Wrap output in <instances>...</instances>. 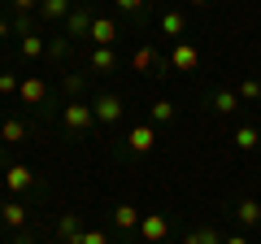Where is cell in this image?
<instances>
[{"instance_id":"7402d4cb","label":"cell","mask_w":261,"mask_h":244,"mask_svg":"<svg viewBox=\"0 0 261 244\" xmlns=\"http://www.w3.org/2000/svg\"><path fill=\"white\" fill-rule=\"evenodd\" d=\"M44 18H70V0H44Z\"/></svg>"},{"instance_id":"4fadbf2b","label":"cell","mask_w":261,"mask_h":244,"mask_svg":"<svg viewBox=\"0 0 261 244\" xmlns=\"http://www.w3.org/2000/svg\"><path fill=\"white\" fill-rule=\"evenodd\" d=\"M57 235H61V240H65V244H74V240H79V235H83V231H79V218H74V214H65V218H61V223H57Z\"/></svg>"},{"instance_id":"1f68e13d","label":"cell","mask_w":261,"mask_h":244,"mask_svg":"<svg viewBox=\"0 0 261 244\" xmlns=\"http://www.w3.org/2000/svg\"><path fill=\"white\" fill-rule=\"evenodd\" d=\"M187 5H205V0H187Z\"/></svg>"},{"instance_id":"d6986e66","label":"cell","mask_w":261,"mask_h":244,"mask_svg":"<svg viewBox=\"0 0 261 244\" xmlns=\"http://www.w3.org/2000/svg\"><path fill=\"white\" fill-rule=\"evenodd\" d=\"M161 31H166V35H183V13L170 9L166 18H161Z\"/></svg>"},{"instance_id":"8992f818","label":"cell","mask_w":261,"mask_h":244,"mask_svg":"<svg viewBox=\"0 0 261 244\" xmlns=\"http://www.w3.org/2000/svg\"><path fill=\"white\" fill-rule=\"evenodd\" d=\"M92 22H96V18L83 9V5H79V9H70V18H65V35H74V39L87 35V31H92Z\"/></svg>"},{"instance_id":"603a6c76","label":"cell","mask_w":261,"mask_h":244,"mask_svg":"<svg viewBox=\"0 0 261 244\" xmlns=\"http://www.w3.org/2000/svg\"><path fill=\"white\" fill-rule=\"evenodd\" d=\"M183 244H222V240H218V231H209V227H205V231H187Z\"/></svg>"},{"instance_id":"52a82bcc","label":"cell","mask_w":261,"mask_h":244,"mask_svg":"<svg viewBox=\"0 0 261 244\" xmlns=\"http://www.w3.org/2000/svg\"><path fill=\"white\" fill-rule=\"evenodd\" d=\"M170 66H174V70H196V66H200V53H196L192 44H178L174 53H170Z\"/></svg>"},{"instance_id":"9c48e42d","label":"cell","mask_w":261,"mask_h":244,"mask_svg":"<svg viewBox=\"0 0 261 244\" xmlns=\"http://www.w3.org/2000/svg\"><path fill=\"white\" fill-rule=\"evenodd\" d=\"M0 223H5V227H22V223H27V205H18V201L0 205Z\"/></svg>"},{"instance_id":"4dcf8cb0","label":"cell","mask_w":261,"mask_h":244,"mask_svg":"<svg viewBox=\"0 0 261 244\" xmlns=\"http://www.w3.org/2000/svg\"><path fill=\"white\" fill-rule=\"evenodd\" d=\"M5 31H9V22H5V18H0V39H5Z\"/></svg>"},{"instance_id":"d4e9b609","label":"cell","mask_w":261,"mask_h":244,"mask_svg":"<svg viewBox=\"0 0 261 244\" xmlns=\"http://www.w3.org/2000/svg\"><path fill=\"white\" fill-rule=\"evenodd\" d=\"M74 244H109V240H105V231H83Z\"/></svg>"},{"instance_id":"5b68a950","label":"cell","mask_w":261,"mask_h":244,"mask_svg":"<svg viewBox=\"0 0 261 244\" xmlns=\"http://www.w3.org/2000/svg\"><path fill=\"white\" fill-rule=\"evenodd\" d=\"M87 35H92V44H96V48H113V39H118V27H113L109 18H96Z\"/></svg>"},{"instance_id":"3957f363","label":"cell","mask_w":261,"mask_h":244,"mask_svg":"<svg viewBox=\"0 0 261 244\" xmlns=\"http://www.w3.org/2000/svg\"><path fill=\"white\" fill-rule=\"evenodd\" d=\"M152 144H157V131H152L148 122H144V127H135V131L126 135V149H130V153H152Z\"/></svg>"},{"instance_id":"4316f807","label":"cell","mask_w":261,"mask_h":244,"mask_svg":"<svg viewBox=\"0 0 261 244\" xmlns=\"http://www.w3.org/2000/svg\"><path fill=\"white\" fill-rule=\"evenodd\" d=\"M118 9H126V13H140V9H144V0H118Z\"/></svg>"},{"instance_id":"ac0fdd59","label":"cell","mask_w":261,"mask_h":244,"mask_svg":"<svg viewBox=\"0 0 261 244\" xmlns=\"http://www.w3.org/2000/svg\"><path fill=\"white\" fill-rule=\"evenodd\" d=\"M92 66H96V70H113V66H118L113 48H96V53H92Z\"/></svg>"},{"instance_id":"30bf717a","label":"cell","mask_w":261,"mask_h":244,"mask_svg":"<svg viewBox=\"0 0 261 244\" xmlns=\"http://www.w3.org/2000/svg\"><path fill=\"white\" fill-rule=\"evenodd\" d=\"M18 92H22V101H27V105H39V101L48 96V87H44V79H27Z\"/></svg>"},{"instance_id":"f1b7e54d","label":"cell","mask_w":261,"mask_h":244,"mask_svg":"<svg viewBox=\"0 0 261 244\" xmlns=\"http://www.w3.org/2000/svg\"><path fill=\"white\" fill-rule=\"evenodd\" d=\"M222 244H248V235H226Z\"/></svg>"},{"instance_id":"44dd1931","label":"cell","mask_w":261,"mask_h":244,"mask_svg":"<svg viewBox=\"0 0 261 244\" xmlns=\"http://www.w3.org/2000/svg\"><path fill=\"white\" fill-rule=\"evenodd\" d=\"M22 53L27 57H44V35H31L27 31V35H22Z\"/></svg>"},{"instance_id":"6da1fadb","label":"cell","mask_w":261,"mask_h":244,"mask_svg":"<svg viewBox=\"0 0 261 244\" xmlns=\"http://www.w3.org/2000/svg\"><path fill=\"white\" fill-rule=\"evenodd\" d=\"M166 231H170V223H166L161 214H148V218H140V235H144L148 244H161V240H166Z\"/></svg>"},{"instance_id":"277c9868","label":"cell","mask_w":261,"mask_h":244,"mask_svg":"<svg viewBox=\"0 0 261 244\" xmlns=\"http://www.w3.org/2000/svg\"><path fill=\"white\" fill-rule=\"evenodd\" d=\"M92 109H96V122H118L126 105H122V96H100V101H96Z\"/></svg>"},{"instance_id":"f546056e","label":"cell","mask_w":261,"mask_h":244,"mask_svg":"<svg viewBox=\"0 0 261 244\" xmlns=\"http://www.w3.org/2000/svg\"><path fill=\"white\" fill-rule=\"evenodd\" d=\"M13 244H35V240H31V235H18V240H13Z\"/></svg>"},{"instance_id":"2e32d148","label":"cell","mask_w":261,"mask_h":244,"mask_svg":"<svg viewBox=\"0 0 261 244\" xmlns=\"http://www.w3.org/2000/svg\"><path fill=\"white\" fill-rule=\"evenodd\" d=\"M130 61H135V70H157V66H161V57L152 53V48H140V53L130 57Z\"/></svg>"},{"instance_id":"484cf974","label":"cell","mask_w":261,"mask_h":244,"mask_svg":"<svg viewBox=\"0 0 261 244\" xmlns=\"http://www.w3.org/2000/svg\"><path fill=\"white\" fill-rule=\"evenodd\" d=\"M18 87H22L18 75H0V92H18Z\"/></svg>"},{"instance_id":"e0dca14e","label":"cell","mask_w":261,"mask_h":244,"mask_svg":"<svg viewBox=\"0 0 261 244\" xmlns=\"http://www.w3.org/2000/svg\"><path fill=\"white\" fill-rule=\"evenodd\" d=\"M214 109L218 113H235V109H240V96H235V92H218L214 96Z\"/></svg>"},{"instance_id":"5bb4252c","label":"cell","mask_w":261,"mask_h":244,"mask_svg":"<svg viewBox=\"0 0 261 244\" xmlns=\"http://www.w3.org/2000/svg\"><path fill=\"white\" fill-rule=\"evenodd\" d=\"M113 223H118L122 231H130V227H140V214H135V205H118V209H113Z\"/></svg>"},{"instance_id":"83f0119b","label":"cell","mask_w":261,"mask_h":244,"mask_svg":"<svg viewBox=\"0 0 261 244\" xmlns=\"http://www.w3.org/2000/svg\"><path fill=\"white\" fill-rule=\"evenodd\" d=\"M13 5H18V9H22V13H27V9H35L39 0H13Z\"/></svg>"},{"instance_id":"7a4b0ae2","label":"cell","mask_w":261,"mask_h":244,"mask_svg":"<svg viewBox=\"0 0 261 244\" xmlns=\"http://www.w3.org/2000/svg\"><path fill=\"white\" fill-rule=\"evenodd\" d=\"M96 122V109L92 105H65V127H74V131H83V127H92Z\"/></svg>"},{"instance_id":"9a60e30c","label":"cell","mask_w":261,"mask_h":244,"mask_svg":"<svg viewBox=\"0 0 261 244\" xmlns=\"http://www.w3.org/2000/svg\"><path fill=\"white\" fill-rule=\"evenodd\" d=\"M0 135H5L9 144H22V135H27V127H22L18 118H9V122H0Z\"/></svg>"},{"instance_id":"ffe728a7","label":"cell","mask_w":261,"mask_h":244,"mask_svg":"<svg viewBox=\"0 0 261 244\" xmlns=\"http://www.w3.org/2000/svg\"><path fill=\"white\" fill-rule=\"evenodd\" d=\"M235 96H240V101H261V83L257 79H244V83L235 87Z\"/></svg>"},{"instance_id":"8fae6325","label":"cell","mask_w":261,"mask_h":244,"mask_svg":"<svg viewBox=\"0 0 261 244\" xmlns=\"http://www.w3.org/2000/svg\"><path fill=\"white\" fill-rule=\"evenodd\" d=\"M257 144H261V131H257V127H240V131H235V149L252 153Z\"/></svg>"},{"instance_id":"7c38bea8","label":"cell","mask_w":261,"mask_h":244,"mask_svg":"<svg viewBox=\"0 0 261 244\" xmlns=\"http://www.w3.org/2000/svg\"><path fill=\"white\" fill-rule=\"evenodd\" d=\"M235 218H240L244 227H257V223H261V205H257V201H240V209H235Z\"/></svg>"},{"instance_id":"cb8c5ba5","label":"cell","mask_w":261,"mask_h":244,"mask_svg":"<svg viewBox=\"0 0 261 244\" xmlns=\"http://www.w3.org/2000/svg\"><path fill=\"white\" fill-rule=\"evenodd\" d=\"M152 122H170V118H174V105H170V101H152Z\"/></svg>"},{"instance_id":"ba28073f","label":"cell","mask_w":261,"mask_h":244,"mask_svg":"<svg viewBox=\"0 0 261 244\" xmlns=\"http://www.w3.org/2000/svg\"><path fill=\"white\" fill-rule=\"evenodd\" d=\"M5 179H9V192H27L31 183H35V175H31L27 166H9V175H5Z\"/></svg>"}]
</instances>
